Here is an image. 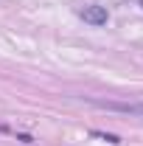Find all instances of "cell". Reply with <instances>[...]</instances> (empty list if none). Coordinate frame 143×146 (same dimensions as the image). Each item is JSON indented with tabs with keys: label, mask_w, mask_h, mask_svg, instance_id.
Returning a JSON list of instances; mask_svg holds the SVG:
<instances>
[{
	"label": "cell",
	"mask_w": 143,
	"mask_h": 146,
	"mask_svg": "<svg viewBox=\"0 0 143 146\" xmlns=\"http://www.w3.org/2000/svg\"><path fill=\"white\" fill-rule=\"evenodd\" d=\"M90 104L109 112H126V115H143V101H101V98H90Z\"/></svg>",
	"instance_id": "cell-1"
},
{
	"label": "cell",
	"mask_w": 143,
	"mask_h": 146,
	"mask_svg": "<svg viewBox=\"0 0 143 146\" xmlns=\"http://www.w3.org/2000/svg\"><path fill=\"white\" fill-rule=\"evenodd\" d=\"M81 20L90 23V25H107L109 14H107L104 6H84V9H81Z\"/></svg>",
	"instance_id": "cell-2"
},
{
	"label": "cell",
	"mask_w": 143,
	"mask_h": 146,
	"mask_svg": "<svg viewBox=\"0 0 143 146\" xmlns=\"http://www.w3.org/2000/svg\"><path fill=\"white\" fill-rule=\"evenodd\" d=\"M140 6H143V0H140Z\"/></svg>",
	"instance_id": "cell-3"
}]
</instances>
